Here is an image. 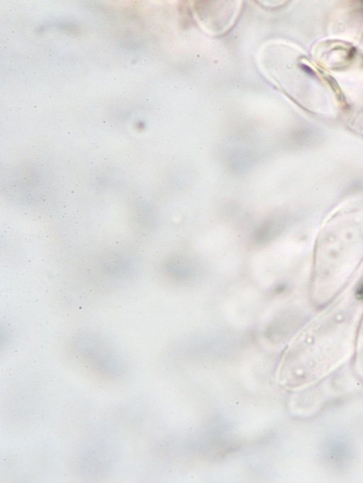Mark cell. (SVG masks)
<instances>
[{"label": "cell", "instance_id": "6da1fadb", "mask_svg": "<svg viewBox=\"0 0 363 483\" xmlns=\"http://www.w3.org/2000/svg\"><path fill=\"white\" fill-rule=\"evenodd\" d=\"M357 295L360 297H363V283L361 285V286L359 288V289L357 290Z\"/></svg>", "mask_w": 363, "mask_h": 483}]
</instances>
